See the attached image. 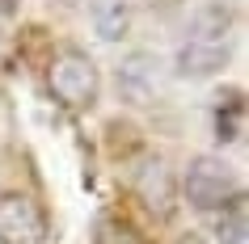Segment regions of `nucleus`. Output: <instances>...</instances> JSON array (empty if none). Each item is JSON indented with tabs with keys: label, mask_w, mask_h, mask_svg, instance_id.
Here are the masks:
<instances>
[{
	"label": "nucleus",
	"mask_w": 249,
	"mask_h": 244,
	"mask_svg": "<svg viewBox=\"0 0 249 244\" xmlns=\"http://www.w3.org/2000/svg\"><path fill=\"white\" fill-rule=\"evenodd\" d=\"M232 55V13L228 4H203L178 47V76L182 80H211L228 67Z\"/></svg>",
	"instance_id": "obj_1"
},
{
	"label": "nucleus",
	"mask_w": 249,
	"mask_h": 244,
	"mask_svg": "<svg viewBox=\"0 0 249 244\" xmlns=\"http://www.w3.org/2000/svg\"><path fill=\"white\" fill-rule=\"evenodd\" d=\"M182 185H186V202L195 211H232L241 202V177L220 156H195Z\"/></svg>",
	"instance_id": "obj_2"
},
{
	"label": "nucleus",
	"mask_w": 249,
	"mask_h": 244,
	"mask_svg": "<svg viewBox=\"0 0 249 244\" xmlns=\"http://www.w3.org/2000/svg\"><path fill=\"white\" fill-rule=\"evenodd\" d=\"M47 84H51V97L64 110H89L97 101V64H93L85 51H59L47 67Z\"/></svg>",
	"instance_id": "obj_3"
},
{
	"label": "nucleus",
	"mask_w": 249,
	"mask_h": 244,
	"mask_svg": "<svg viewBox=\"0 0 249 244\" xmlns=\"http://www.w3.org/2000/svg\"><path fill=\"white\" fill-rule=\"evenodd\" d=\"M47 240V215L26 194L0 198V244H42Z\"/></svg>",
	"instance_id": "obj_4"
},
{
	"label": "nucleus",
	"mask_w": 249,
	"mask_h": 244,
	"mask_svg": "<svg viewBox=\"0 0 249 244\" xmlns=\"http://www.w3.org/2000/svg\"><path fill=\"white\" fill-rule=\"evenodd\" d=\"M131 185H135V194L144 198V206L152 215L165 219L173 211V173H169V164H165L160 156L140 160V168L131 173Z\"/></svg>",
	"instance_id": "obj_5"
},
{
	"label": "nucleus",
	"mask_w": 249,
	"mask_h": 244,
	"mask_svg": "<svg viewBox=\"0 0 249 244\" xmlns=\"http://www.w3.org/2000/svg\"><path fill=\"white\" fill-rule=\"evenodd\" d=\"M131 13H135V0H89V21L97 30V38H106V42L127 34Z\"/></svg>",
	"instance_id": "obj_6"
},
{
	"label": "nucleus",
	"mask_w": 249,
	"mask_h": 244,
	"mask_svg": "<svg viewBox=\"0 0 249 244\" xmlns=\"http://www.w3.org/2000/svg\"><path fill=\"white\" fill-rule=\"evenodd\" d=\"M152 67H160L152 55H131V59H127V67H118V93H123L127 101L144 105L148 97H152V89H157Z\"/></svg>",
	"instance_id": "obj_7"
},
{
	"label": "nucleus",
	"mask_w": 249,
	"mask_h": 244,
	"mask_svg": "<svg viewBox=\"0 0 249 244\" xmlns=\"http://www.w3.org/2000/svg\"><path fill=\"white\" fill-rule=\"evenodd\" d=\"M241 114H245V105H241V93H228V97H215V139L220 143H232L241 139Z\"/></svg>",
	"instance_id": "obj_8"
},
{
	"label": "nucleus",
	"mask_w": 249,
	"mask_h": 244,
	"mask_svg": "<svg viewBox=\"0 0 249 244\" xmlns=\"http://www.w3.org/2000/svg\"><path fill=\"white\" fill-rule=\"evenodd\" d=\"M93 244H144V240H140L135 228H127L123 219L102 215V219H97V228H93Z\"/></svg>",
	"instance_id": "obj_9"
},
{
	"label": "nucleus",
	"mask_w": 249,
	"mask_h": 244,
	"mask_svg": "<svg viewBox=\"0 0 249 244\" xmlns=\"http://www.w3.org/2000/svg\"><path fill=\"white\" fill-rule=\"evenodd\" d=\"M173 244H215L211 236H203V231H186V236H178Z\"/></svg>",
	"instance_id": "obj_10"
}]
</instances>
